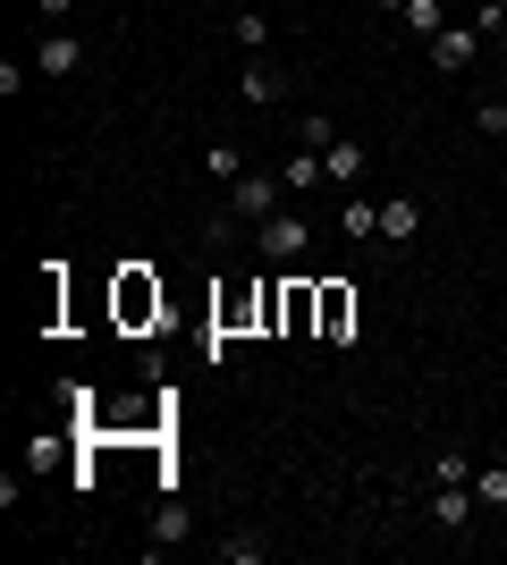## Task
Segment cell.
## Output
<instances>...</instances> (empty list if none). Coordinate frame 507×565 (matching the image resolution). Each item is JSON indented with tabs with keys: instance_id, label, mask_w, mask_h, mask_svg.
Listing matches in <instances>:
<instances>
[{
	"instance_id": "cell-4",
	"label": "cell",
	"mask_w": 507,
	"mask_h": 565,
	"mask_svg": "<svg viewBox=\"0 0 507 565\" xmlns=\"http://www.w3.org/2000/svg\"><path fill=\"white\" fill-rule=\"evenodd\" d=\"M483 43H490V34H483L474 18H465V25H440V34H432V68H440V76L474 68V51H483Z\"/></svg>"
},
{
	"instance_id": "cell-8",
	"label": "cell",
	"mask_w": 507,
	"mask_h": 565,
	"mask_svg": "<svg viewBox=\"0 0 507 565\" xmlns=\"http://www.w3.org/2000/svg\"><path fill=\"white\" fill-rule=\"evenodd\" d=\"M119 321H161V287H145V270L119 279Z\"/></svg>"
},
{
	"instance_id": "cell-1",
	"label": "cell",
	"mask_w": 507,
	"mask_h": 565,
	"mask_svg": "<svg viewBox=\"0 0 507 565\" xmlns=\"http://www.w3.org/2000/svg\"><path fill=\"white\" fill-rule=\"evenodd\" d=\"M279 178H271V169H245L237 186H220V220H245V228H263L271 212H279Z\"/></svg>"
},
{
	"instance_id": "cell-13",
	"label": "cell",
	"mask_w": 507,
	"mask_h": 565,
	"mask_svg": "<svg viewBox=\"0 0 507 565\" xmlns=\"http://www.w3.org/2000/svg\"><path fill=\"white\" fill-rule=\"evenodd\" d=\"M229 43H237L245 60H263V43H271V18H263V9H237V18H229Z\"/></svg>"
},
{
	"instance_id": "cell-7",
	"label": "cell",
	"mask_w": 507,
	"mask_h": 565,
	"mask_svg": "<svg viewBox=\"0 0 507 565\" xmlns=\"http://www.w3.org/2000/svg\"><path fill=\"white\" fill-rule=\"evenodd\" d=\"M474 507H483L474 490H448V481H432V523H440V532H465V523H474Z\"/></svg>"
},
{
	"instance_id": "cell-5",
	"label": "cell",
	"mask_w": 507,
	"mask_h": 565,
	"mask_svg": "<svg viewBox=\"0 0 507 565\" xmlns=\"http://www.w3.org/2000/svg\"><path fill=\"white\" fill-rule=\"evenodd\" d=\"M34 68H43V76H76V68H85V43H76V25H51L43 51H34Z\"/></svg>"
},
{
	"instance_id": "cell-9",
	"label": "cell",
	"mask_w": 507,
	"mask_h": 565,
	"mask_svg": "<svg viewBox=\"0 0 507 565\" xmlns=\"http://www.w3.org/2000/svg\"><path fill=\"white\" fill-rule=\"evenodd\" d=\"M279 186H288V194H321V186H330L321 152H305V143H296V152H288V169H279Z\"/></svg>"
},
{
	"instance_id": "cell-6",
	"label": "cell",
	"mask_w": 507,
	"mask_h": 565,
	"mask_svg": "<svg viewBox=\"0 0 507 565\" xmlns=\"http://www.w3.org/2000/svg\"><path fill=\"white\" fill-rule=\"evenodd\" d=\"M237 85H245V102H254V110H279V102H288V76L271 68V60H245Z\"/></svg>"
},
{
	"instance_id": "cell-12",
	"label": "cell",
	"mask_w": 507,
	"mask_h": 565,
	"mask_svg": "<svg viewBox=\"0 0 507 565\" xmlns=\"http://www.w3.org/2000/svg\"><path fill=\"white\" fill-rule=\"evenodd\" d=\"M363 161H372V152H363L356 136H338L330 152H321V169H330V186H356V178H363Z\"/></svg>"
},
{
	"instance_id": "cell-25",
	"label": "cell",
	"mask_w": 507,
	"mask_h": 565,
	"mask_svg": "<svg viewBox=\"0 0 507 565\" xmlns=\"http://www.w3.org/2000/svg\"><path fill=\"white\" fill-rule=\"evenodd\" d=\"M499 60H507V34H499Z\"/></svg>"
},
{
	"instance_id": "cell-16",
	"label": "cell",
	"mask_w": 507,
	"mask_h": 565,
	"mask_svg": "<svg viewBox=\"0 0 507 565\" xmlns=\"http://www.w3.org/2000/svg\"><path fill=\"white\" fill-rule=\"evenodd\" d=\"M203 178H212V186H237V178H245V152H237V143H212V152H203Z\"/></svg>"
},
{
	"instance_id": "cell-21",
	"label": "cell",
	"mask_w": 507,
	"mask_h": 565,
	"mask_svg": "<svg viewBox=\"0 0 507 565\" xmlns=\"http://www.w3.org/2000/svg\"><path fill=\"white\" fill-rule=\"evenodd\" d=\"M474 25H483V34H507V0H474Z\"/></svg>"
},
{
	"instance_id": "cell-15",
	"label": "cell",
	"mask_w": 507,
	"mask_h": 565,
	"mask_svg": "<svg viewBox=\"0 0 507 565\" xmlns=\"http://www.w3.org/2000/svg\"><path fill=\"white\" fill-rule=\"evenodd\" d=\"M423 481H448V490H474V456H465V448H440L432 465H423Z\"/></svg>"
},
{
	"instance_id": "cell-24",
	"label": "cell",
	"mask_w": 507,
	"mask_h": 565,
	"mask_svg": "<svg viewBox=\"0 0 507 565\" xmlns=\"http://www.w3.org/2000/svg\"><path fill=\"white\" fill-rule=\"evenodd\" d=\"M372 9H389V18H398V9H406V0H372Z\"/></svg>"
},
{
	"instance_id": "cell-3",
	"label": "cell",
	"mask_w": 507,
	"mask_h": 565,
	"mask_svg": "<svg viewBox=\"0 0 507 565\" xmlns=\"http://www.w3.org/2000/svg\"><path fill=\"white\" fill-rule=\"evenodd\" d=\"M254 236H263V254H271V262H305V254H314V220L296 212V203H288V212H271Z\"/></svg>"
},
{
	"instance_id": "cell-19",
	"label": "cell",
	"mask_w": 507,
	"mask_h": 565,
	"mask_svg": "<svg viewBox=\"0 0 507 565\" xmlns=\"http://www.w3.org/2000/svg\"><path fill=\"white\" fill-rule=\"evenodd\" d=\"M220 557H229V565H263L271 541H263V532H229V541H220Z\"/></svg>"
},
{
	"instance_id": "cell-20",
	"label": "cell",
	"mask_w": 507,
	"mask_h": 565,
	"mask_svg": "<svg viewBox=\"0 0 507 565\" xmlns=\"http://www.w3.org/2000/svg\"><path fill=\"white\" fill-rule=\"evenodd\" d=\"M398 18H406V25H414V34H423V43H432L440 25H448V18H440V0H406V9H398Z\"/></svg>"
},
{
	"instance_id": "cell-11",
	"label": "cell",
	"mask_w": 507,
	"mask_h": 565,
	"mask_svg": "<svg viewBox=\"0 0 507 565\" xmlns=\"http://www.w3.org/2000/svg\"><path fill=\"white\" fill-rule=\"evenodd\" d=\"M414 228H423V203H414V194H389L381 203V236L389 245H414Z\"/></svg>"
},
{
	"instance_id": "cell-22",
	"label": "cell",
	"mask_w": 507,
	"mask_h": 565,
	"mask_svg": "<svg viewBox=\"0 0 507 565\" xmlns=\"http://www.w3.org/2000/svg\"><path fill=\"white\" fill-rule=\"evenodd\" d=\"M474 127H483V136H507V102H499V94H490V102H483V110H474Z\"/></svg>"
},
{
	"instance_id": "cell-14",
	"label": "cell",
	"mask_w": 507,
	"mask_h": 565,
	"mask_svg": "<svg viewBox=\"0 0 507 565\" xmlns=\"http://www.w3.org/2000/svg\"><path fill=\"white\" fill-rule=\"evenodd\" d=\"M338 236H381V203H363V194L347 186V203H338Z\"/></svg>"
},
{
	"instance_id": "cell-18",
	"label": "cell",
	"mask_w": 507,
	"mask_h": 565,
	"mask_svg": "<svg viewBox=\"0 0 507 565\" xmlns=\"http://www.w3.org/2000/svg\"><path fill=\"white\" fill-rule=\"evenodd\" d=\"M288 143H305V152H330V143H338V127H330L321 110H305V118H296V136H288Z\"/></svg>"
},
{
	"instance_id": "cell-23",
	"label": "cell",
	"mask_w": 507,
	"mask_h": 565,
	"mask_svg": "<svg viewBox=\"0 0 507 565\" xmlns=\"http://www.w3.org/2000/svg\"><path fill=\"white\" fill-rule=\"evenodd\" d=\"M34 9H43L51 25H68V9H76V0H34Z\"/></svg>"
},
{
	"instance_id": "cell-17",
	"label": "cell",
	"mask_w": 507,
	"mask_h": 565,
	"mask_svg": "<svg viewBox=\"0 0 507 565\" xmlns=\"http://www.w3.org/2000/svg\"><path fill=\"white\" fill-rule=\"evenodd\" d=\"M474 498H483L490 515H507V465H474Z\"/></svg>"
},
{
	"instance_id": "cell-10",
	"label": "cell",
	"mask_w": 507,
	"mask_h": 565,
	"mask_svg": "<svg viewBox=\"0 0 507 565\" xmlns=\"http://www.w3.org/2000/svg\"><path fill=\"white\" fill-rule=\"evenodd\" d=\"M187 498H178V490H161V507H152V548H178V541H187Z\"/></svg>"
},
{
	"instance_id": "cell-2",
	"label": "cell",
	"mask_w": 507,
	"mask_h": 565,
	"mask_svg": "<svg viewBox=\"0 0 507 565\" xmlns=\"http://www.w3.org/2000/svg\"><path fill=\"white\" fill-rule=\"evenodd\" d=\"M314 338H321V347H356V287H347V279L314 287Z\"/></svg>"
}]
</instances>
